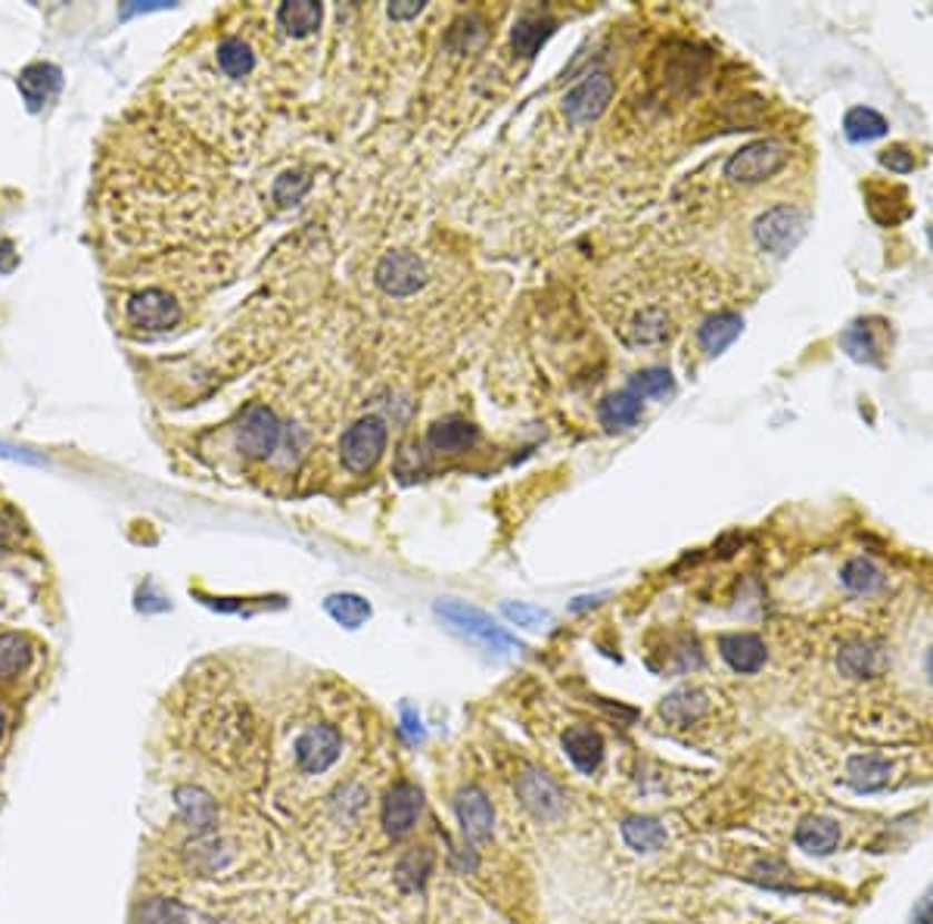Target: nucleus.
<instances>
[{
    "mask_svg": "<svg viewBox=\"0 0 933 924\" xmlns=\"http://www.w3.org/2000/svg\"><path fill=\"white\" fill-rule=\"evenodd\" d=\"M794 841L809 856H831L841 844V825L828 816H806L797 825Z\"/></svg>",
    "mask_w": 933,
    "mask_h": 924,
    "instance_id": "obj_18",
    "label": "nucleus"
},
{
    "mask_svg": "<svg viewBox=\"0 0 933 924\" xmlns=\"http://www.w3.org/2000/svg\"><path fill=\"white\" fill-rule=\"evenodd\" d=\"M909 924H933V884L924 891V894H921L919 903H915Z\"/></svg>",
    "mask_w": 933,
    "mask_h": 924,
    "instance_id": "obj_40",
    "label": "nucleus"
},
{
    "mask_svg": "<svg viewBox=\"0 0 933 924\" xmlns=\"http://www.w3.org/2000/svg\"><path fill=\"white\" fill-rule=\"evenodd\" d=\"M215 62H218V69H222L227 78H237V81H240V78H246L256 69V53H253V47L246 45L243 38L227 35V38H222L218 47H215Z\"/></svg>",
    "mask_w": 933,
    "mask_h": 924,
    "instance_id": "obj_23",
    "label": "nucleus"
},
{
    "mask_svg": "<svg viewBox=\"0 0 933 924\" xmlns=\"http://www.w3.org/2000/svg\"><path fill=\"white\" fill-rule=\"evenodd\" d=\"M137 924H187V910L178 900L153 896L137 910Z\"/></svg>",
    "mask_w": 933,
    "mask_h": 924,
    "instance_id": "obj_35",
    "label": "nucleus"
},
{
    "mask_svg": "<svg viewBox=\"0 0 933 924\" xmlns=\"http://www.w3.org/2000/svg\"><path fill=\"white\" fill-rule=\"evenodd\" d=\"M128 321L144 331H168L181 321V308L163 289H144L128 299Z\"/></svg>",
    "mask_w": 933,
    "mask_h": 924,
    "instance_id": "obj_11",
    "label": "nucleus"
},
{
    "mask_svg": "<svg viewBox=\"0 0 933 924\" xmlns=\"http://www.w3.org/2000/svg\"><path fill=\"white\" fill-rule=\"evenodd\" d=\"M430 868H433V853L426 847H414L407 849L405 856L399 859V865H395V878H399V884H402L405 891H418L423 881H426V875H430Z\"/></svg>",
    "mask_w": 933,
    "mask_h": 924,
    "instance_id": "obj_33",
    "label": "nucleus"
},
{
    "mask_svg": "<svg viewBox=\"0 0 933 924\" xmlns=\"http://www.w3.org/2000/svg\"><path fill=\"white\" fill-rule=\"evenodd\" d=\"M426 442L439 455H464L466 449H473V442H477V426L464 417H445V421L430 426Z\"/></svg>",
    "mask_w": 933,
    "mask_h": 924,
    "instance_id": "obj_19",
    "label": "nucleus"
},
{
    "mask_svg": "<svg viewBox=\"0 0 933 924\" xmlns=\"http://www.w3.org/2000/svg\"><path fill=\"white\" fill-rule=\"evenodd\" d=\"M308 187H312V178H305V175H293V171H286V175H281L277 181H274V199L281 203V206H293V203H299L305 194H308Z\"/></svg>",
    "mask_w": 933,
    "mask_h": 924,
    "instance_id": "obj_37",
    "label": "nucleus"
},
{
    "mask_svg": "<svg viewBox=\"0 0 933 924\" xmlns=\"http://www.w3.org/2000/svg\"><path fill=\"white\" fill-rule=\"evenodd\" d=\"M877 163L884 168H890L893 175H909V171H915V166H919L915 153L909 150V147H903V144H890L887 150L877 153Z\"/></svg>",
    "mask_w": 933,
    "mask_h": 924,
    "instance_id": "obj_38",
    "label": "nucleus"
},
{
    "mask_svg": "<svg viewBox=\"0 0 933 924\" xmlns=\"http://www.w3.org/2000/svg\"><path fill=\"white\" fill-rule=\"evenodd\" d=\"M504 617L517 626H542V622L551 620L548 610L532 604H504Z\"/></svg>",
    "mask_w": 933,
    "mask_h": 924,
    "instance_id": "obj_39",
    "label": "nucleus"
},
{
    "mask_svg": "<svg viewBox=\"0 0 933 924\" xmlns=\"http://www.w3.org/2000/svg\"><path fill=\"white\" fill-rule=\"evenodd\" d=\"M386 449V424L380 417H362L340 440V455L352 473H367Z\"/></svg>",
    "mask_w": 933,
    "mask_h": 924,
    "instance_id": "obj_4",
    "label": "nucleus"
},
{
    "mask_svg": "<svg viewBox=\"0 0 933 924\" xmlns=\"http://www.w3.org/2000/svg\"><path fill=\"white\" fill-rule=\"evenodd\" d=\"M669 336V318L662 308H645L632 318V324L626 327V340L635 346H657Z\"/></svg>",
    "mask_w": 933,
    "mask_h": 924,
    "instance_id": "obj_28",
    "label": "nucleus"
},
{
    "mask_svg": "<svg viewBox=\"0 0 933 924\" xmlns=\"http://www.w3.org/2000/svg\"><path fill=\"white\" fill-rule=\"evenodd\" d=\"M324 610H327L340 626H346V629H359V626L367 622V617H371V604L364 601L362 594H352V591L331 594V598L324 601Z\"/></svg>",
    "mask_w": 933,
    "mask_h": 924,
    "instance_id": "obj_32",
    "label": "nucleus"
},
{
    "mask_svg": "<svg viewBox=\"0 0 933 924\" xmlns=\"http://www.w3.org/2000/svg\"><path fill=\"white\" fill-rule=\"evenodd\" d=\"M753 237L759 243V249H766L772 256H790L806 237V215L797 206H772L753 225Z\"/></svg>",
    "mask_w": 933,
    "mask_h": 924,
    "instance_id": "obj_2",
    "label": "nucleus"
},
{
    "mask_svg": "<svg viewBox=\"0 0 933 924\" xmlns=\"http://www.w3.org/2000/svg\"><path fill=\"white\" fill-rule=\"evenodd\" d=\"M740 331H744V318H740L738 312H719V315H713V318L700 324L697 343L707 348L709 355H719V352H725L738 340Z\"/></svg>",
    "mask_w": 933,
    "mask_h": 924,
    "instance_id": "obj_21",
    "label": "nucleus"
},
{
    "mask_svg": "<svg viewBox=\"0 0 933 924\" xmlns=\"http://www.w3.org/2000/svg\"><path fill=\"white\" fill-rule=\"evenodd\" d=\"M610 100H613V78L607 76V72H591L586 81H579L563 97V116L572 125H586V121L598 119Z\"/></svg>",
    "mask_w": 933,
    "mask_h": 924,
    "instance_id": "obj_7",
    "label": "nucleus"
},
{
    "mask_svg": "<svg viewBox=\"0 0 933 924\" xmlns=\"http://www.w3.org/2000/svg\"><path fill=\"white\" fill-rule=\"evenodd\" d=\"M924 667H927V676H931V682H933V648L927 651V660H924Z\"/></svg>",
    "mask_w": 933,
    "mask_h": 924,
    "instance_id": "obj_43",
    "label": "nucleus"
},
{
    "mask_svg": "<svg viewBox=\"0 0 933 924\" xmlns=\"http://www.w3.org/2000/svg\"><path fill=\"white\" fill-rule=\"evenodd\" d=\"M436 613L442 620L452 622L458 632H464V636L492 648V651H517L520 648V641L508 629L495 626V620L489 613H482L480 607H470L464 601H439Z\"/></svg>",
    "mask_w": 933,
    "mask_h": 924,
    "instance_id": "obj_3",
    "label": "nucleus"
},
{
    "mask_svg": "<svg viewBox=\"0 0 933 924\" xmlns=\"http://www.w3.org/2000/svg\"><path fill=\"white\" fill-rule=\"evenodd\" d=\"M454 813H458V822H461V832H464L466 841L492 837L495 813H492V804H489V797L480 788L461 790L458 800H454Z\"/></svg>",
    "mask_w": 933,
    "mask_h": 924,
    "instance_id": "obj_13",
    "label": "nucleus"
},
{
    "mask_svg": "<svg viewBox=\"0 0 933 924\" xmlns=\"http://www.w3.org/2000/svg\"><path fill=\"white\" fill-rule=\"evenodd\" d=\"M402 731H405L411 741H421V738H423L421 716L411 710V707H402Z\"/></svg>",
    "mask_w": 933,
    "mask_h": 924,
    "instance_id": "obj_41",
    "label": "nucleus"
},
{
    "mask_svg": "<svg viewBox=\"0 0 933 924\" xmlns=\"http://www.w3.org/2000/svg\"><path fill=\"white\" fill-rule=\"evenodd\" d=\"M421 809H423L421 788H418V785H411V782H395V785L390 788V794H386V800H383V813H380V818H383V828H386L390 837H405V834L418 825Z\"/></svg>",
    "mask_w": 933,
    "mask_h": 924,
    "instance_id": "obj_10",
    "label": "nucleus"
},
{
    "mask_svg": "<svg viewBox=\"0 0 933 924\" xmlns=\"http://www.w3.org/2000/svg\"><path fill=\"white\" fill-rule=\"evenodd\" d=\"M31 663V645L22 636H0V679H13Z\"/></svg>",
    "mask_w": 933,
    "mask_h": 924,
    "instance_id": "obj_34",
    "label": "nucleus"
},
{
    "mask_svg": "<svg viewBox=\"0 0 933 924\" xmlns=\"http://www.w3.org/2000/svg\"><path fill=\"white\" fill-rule=\"evenodd\" d=\"M281 445V421L265 405H249L237 424V449L249 458H268Z\"/></svg>",
    "mask_w": 933,
    "mask_h": 924,
    "instance_id": "obj_6",
    "label": "nucleus"
},
{
    "mask_svg": "<svg viewBox=\"0 0 933 924\" xmlns=\"http://www.w3.org/2000/svg\"><path fill=\"white\" fill-rule=\"evenodd\" d=\"M517 794L527 806L529 813L542 822H554L567 813V794L560 790L558 782H551L548 775L539 769H527L517 782Z\"/></svg>",
    "mask_w": 933,
    "mask_h": 924,
    "instance_id": "obj_9",
    "label": "nucleus"
},
{
    "mask_svg": "<svg viewBox=\"0 0 933 924\" xmlns=\"http://www.w3.org/2000/svg\"><path fill=\"white\" fill-rule=\"evenodd\" d=\"M563 750L582 775L598 773L603 759V738L591 726H570L563 731Z\"/></svg>",
    "mask_w": 933,
    "mask_h": 924,
    "instance_id": "obj_15",
    "label": "nucleus"
},
{
    "mask_svg": "<svg viewBox=\"0 0 933 924\" xmlns=\"http://www.w3.org/2000/svg\"><path fill=\"white\" fill-rule=\"evenodd\" d=\"M598 417H601V424L607 430H629L641 417V395H635L629 386L607 395L601 402V409H598Z\"/></svg>",
    "mask_w": 933,
    "mask_h": 924,
    "instance_id": "obj_22",
    "label": "nucleus"
},
{
    "mask_svg": "<svg viewBox=\"0 0 933 924\" xmlns=\"http://www.w3.org/2000/svg\"><path fill=\"white\" fill-rule=\"evenodd\" d=\"M0 735H3V710H0Z\"/></svg>",
    "mask_w": 933,
    "mask_h": 924,
    "instance_id": "obj_46",
    "label": "nucleus"
},
{
    "mask_svg": "<svg viewBox=\"0 0 933 924\" xmlns=\"http://www.w3.org/2000/svg\"><path fill=\"white\" fill-rule=\"evenodd\" d=\"M554 35V19H548V16L542 13H527L517 26H513V35H511V45L517 53H523V57H536L539 53V47L548 41Z\"/></svg>",
    "mask_w": 933,
    "mask_h": 924,
    "instance_id": "obj_25",
    "label": "nucleus"
},
{
    "mask_svg": "<svg viewBox=\"0 0 933 924\" xmlns=\"http://www.w3.org/2000/svg\"><path fill=\"white\" fill-rule=\"evenodd\" d=\"M324 19V7L321 3H312V0H296V3H281L277 7V22L286 35L293 38H305L312 35L321 26Z\"/></svg>",
    "mask_w": 933,
    "mask_h": 924,
    "instance_id": "obj_24",
    "label": "nucleus"
},
{
    "mask_svg": "<svg viewBox=\"0 0 933 924\" xmlns=\"http://www.w3.org/2000/svg\"><path fill=\"white\" fill-rule=\"evenodd\" d=\"M175 804L181 818L194 828L196 834H209L218 822V806L212 800L209 790L196 788V785H181L175 788Z\"/></svg>",
    "mask_w": 933,
    "mask_h": 924,
    "instance_id": "obj_17",
    "label": "nucleus"
},
{
    "mask_svg": "<svg viewBox=\"0 0 933 924\" xmlns=\"http://www.w3.org/2000/svg\"><path fill=\"white\" fill-rule=\"evenodd\" d=\"M3 258H7V246H0V268H3Z\"/></svg>",
    "mask_w": 933,
    "mask_h": 924,
    "instance_id": "obj_44",
    "label": "nucleus"
},
{
    "mask_svg": "<svg viewBox=\"0 0 933 924\" xmlns=\"http://www.w3.org/2000/svg\"><path fill=\"white\" fill-rule=\"evenodd\" d=\"M719 653L735 672L753 676L766 663V641L753 632H728V636H719Z\"/></svg>",
    "mask_w": 933,
    "mask_h": 924,
    "instance_id": "obj_14",
    "label": "nucleus"
},
{
    "mask_svg": "<svg viewBox=\"0 0 933 924\" xmlns=\"http://www.w3.org/2000/svg\"><path fill=\"white\" fill-rule=\"evenodd\" d=\"M787 159H790V153L782 140H753L728 156L725 178L735 184H763L775 178L787 166Z\"/></svg>",
    "mask_w": 933,
    "mask_h": 924,
    "instance_id": "obj_1",
    "label": "nucleus"
},
{
    "mask_svg": "<svg viewBox=\"0 0 933 924\" xmlns=\"http://www.w3.org/2000/svg\"><path fill=\"white\" fill-rule=\"evenodd\" d=\"M893 778V766L887 759L877 757V754H862V757L849 759L846 766V782L849 788L858 790V794H874V790H884Z\"/></svg>",
    "mask_w": 933,
    "mask_h": 924,
    "instance_id": "obj_20",
    "label": "nucleus"
},
{
    "mask_svg": "<svg viewBox=\"0 0 933 924\" xmlns=\"http://www.w3.org/2000/svg\"><path fill=\"white\" fill-rule=\"evenodd\" d=\"M887 131V119L872 107H853L843 116V135H846V140H853V144H868V140L884 137Z\"/></svg>",
    "mask_w": 933,
    "mask_h": 924,
    "instance_id": "obj_26",
    "label": "nucleus"
},
{
    "mask_svg": "<svg viewBox=\"0 0 933 924\" xmlns=\"http://www.w3.org/2000/svg\"><path fill=\"white\" fill-rule=\"evenodd\" d=\"M837 669L846 679H874L887 669V651L877 641L853 638L837 653Z\"/></svg>",
    "mask_w": 933,
    "mask_h": 924,
    "instance_id": "obj_12",
    "label": "nucleus"
},
{
    "mask_svg": "<svg viewBox=\"0 0 933 924\" xmlns=\"http://www.w3.org/2000/svg\"><path fill=\"white\" fill-rule=\"evenodd\" d=\"M16 88L22 94V100L29 104L31 112H38L53 94L60 91V69L50 66V62H35V66L19 72Z\"/></svg>",
    "mask_w": 933,
    "mask_h": 924,
    "instance_id": "obj_16",
    "label": "nucleus"
},
{
    "mask_svg": "<svg viewBox=\"0 0 933 924\" xmlns=\"http://www.w3.org/2000/svg\"><path fill=\"white\" fill-rule=\"evenodd\" d=\"M390 19H418L423 13V3H414V0H402V3H390Z\"/></svg>",
    "mask_w": 933,
    "mask_h": 924,
    "instance_id": "obj_42",
    "label": "nucleus"
},
{
    "mask_svg": "<svg viewBox=\"0 0 933 924\" xmlns=\"http://www.w3.org/2000/svg\"><path fill=\"white\" fill-rule=\"evenodd\" d=\"M629 390L641 399L648 395H666L672 390V374L666 367H648V371H638L632 380H629Z\"/></svg>",
    "mask_w": 933,
    "mask_h": 924,
    "instance_id": "obj_36",
    "label": "nucleus"
},
{
    "mask_svg": "<svg viewBox=\"0 0 933 924\" xmlns=\"http://www.w3.org/2000/svg\"><path fill=\"white\" fill-rule=\"evenodd\" d=\"M843 352L853 358V362L862 364H881V343L874 340L872 327L865 321H858L853 327H846L841 336Z\"/></svg>",
    "mask_w": 933,
    "mask_h": 924,
    "instance_id": "obj_31",
    "label": "nucleus"
},
{
    "mask_svg": "<svg viewBox=\"0 0 933 924\" xmlns=\"http://www.w3.org/2000/svg\"><path fill=\"white\" fill-rule=\"evenodd\" d=\"M296 766L299 773L305 775H324L331 769L333 763L340 759V750H343V735L336 731L327 723H317V726H308L302 731L296 744Z\"/></svg>",
    "mask_w": 933,
    "mask_h": 924,
    "instance_id": "obj_5",
    "label": "nucleus"
},
{
    "mask_svg": "<svg viewBox=\"0 0 933 924\" xmlns=\"http://www.w3.org/2000/svg\"><path fill=\"white\" fill-rule=\"evenodd\" d=\"M927 243H931V249H933V225L927 228Z\"/></svg>",
    "mask_w": 933,
    "mask_h": 924,
    "instance_id": "obj_45",
    "label": "nucleus"
},
{
    "mask_svg": "<svg viewBox=\"0 0 933 924\" xmlns=\"http://www.w3.org/2000/svg\"><path fill=\"white\" fill-rule=\"evenodd\" d=\"M704 710H707V697H704V691H697V688L672 691V695L662 700L660 707L662 716H666L669 723H676V726H691L694 719L704 716Z\"/></svg>",
    "mask_w": 933,
    "mask_h": 924,
    "instance_id": "obj_27",
    "label": "nucleus"
},
{
    "mask_svg": "<svg viewBox=\"0 0 933 924\" xmlns=\"http://www.w3.org/2000/svg\"><path fill=\"white\" fill-rule=\"evenodd\" d=\"M841 582L853 591V594H874V591H881V586H884V573H881V567L868 561V558H853V561L843 563Z\"/></svg>",
    "mask_w": 933,
    "mask_h": 924,
    "instance_id": "obj_30",
    "label": "nucleus"
},
{
    "mask_svg": "<svg viewBox=\"0 0 933 924\" xmlns=\"http://www.w3.org/2000/svg\"><path fill=\"white\" fill-rule=\"evenodd\" d=\"M622 841L638 853H654L666 844V828L657 818L632 816L622 822Z\"/></svg>",
    "mask_w": 933,
    "mask_h": 924,
    "instance_id": "obj_29",
    "label": "nucleus"
},
{
    "mask_svg": "<svg viewBox=\"0 0 933 924\" xmlns=\"http://www.w3.org/2000/svg\"><path fill=\"white\" fill-rule=\"evenodd\" d=\"M374 281L390 296H411L426 284V272H423V262L414 253L395 249V253H386L376 262Z\"/></svg>",
    "mask_w": 933,
    "mask_h": 924,
    "instance_id": "obj_8",
    "label": "nucleus"
}]
</instances>
